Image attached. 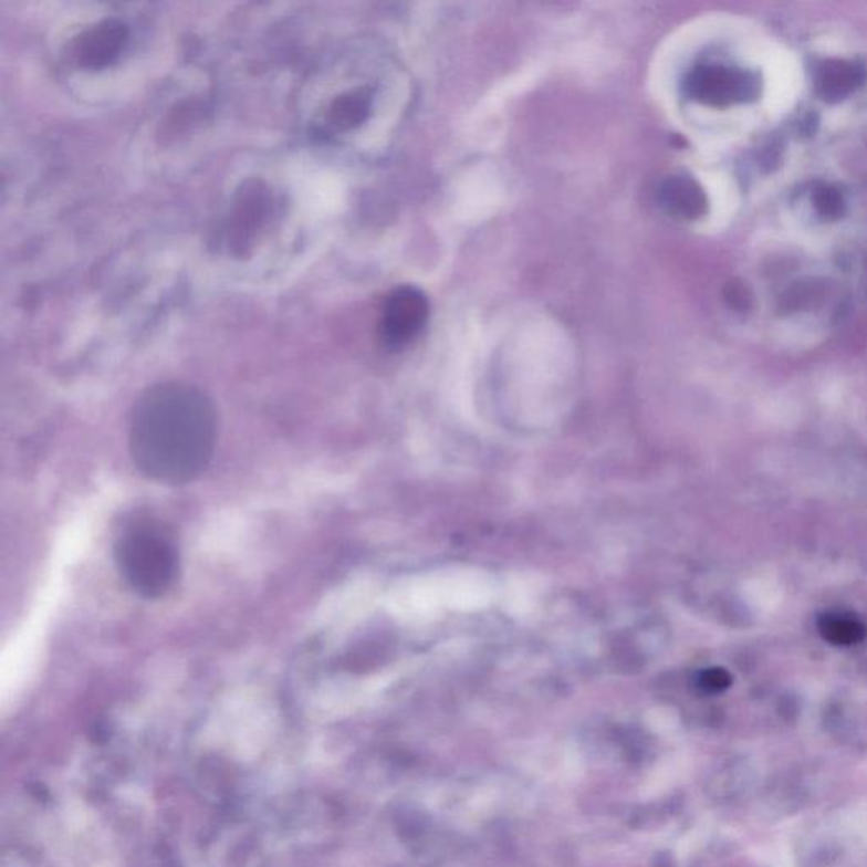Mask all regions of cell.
<instances>
[{
	"label": "cell",
	"mask_w": 867,
	"mask_h": 867,
	"mask_svg": "<svg viewBox=\"0 0 867 867\" xmlns=\"http://www.w3.org/2000/svg\"><path fill=\"white\" fill-rule=\"evenodd\" d=\"M217 441V414L200 388L161 382L146 388L129 420V452L145 477L184 484L209 467Z\"/></svg>",
	"instance_id": "6da1fadb"
},
{
	"label": "cell",
	"mask_w": 867,
	"mask_h": 867,
	"mask_svg": "<svg viewBox=\"0 0 867 867\" xmlns=\"http://www.w3.org/2000/svg\"><path fill=\"white\" fill-rule=\"evenodd\" d=\"M124 582L145 598H159L177 582L180 557L171 535L153 522H134L114 544Z\"/></svg>",
	"instance_id": "7a4b0ae2"
},
{
	"label": "cell",
	"mask_w": 867,
	"mask_h": 867,
	"mask_svg": "<svg viewBox=\"0 0 867 867\" xmlns=\"http://www.w3.org/2000/svg\"><path fill=\"white\" fill-rule=\"evenodd\" d=\"M429 317L427 296L416 286H400L387 299L382 336L390 346H404L417 336Z\"/></svg>",
	"instance_id": "3957f363"
},
{
	"label": "cell",
	"mask_w": 867,
	"mask_h": 867,
	"mask_svg": "<svg viewBox=\"0 0 867 867\" xmlns=\"http://www.w3.org/2000/svg\"><path fill=\"white\" fill-rule=\"evenodd\" d=\"M129 40V30L119 19H104L92 25L75 41V59L80 66L101 70L113 65Z\"/></svg>",
	"instance_id": "277c9868"
},
{
	"label": "cell",
	"mask_w": 867,
	"mask_h": 867,
	"mask_svg": "<svg viewBox=\"0 0 867 867\" xmlns=\"http://www.w3.org/2000/svg\"><path fill=\"white\" fill-rule=\"evenodd\" d=\"M662 206L671 213L681 217L697 216L701 202L700 188L683 177H672L665 181L659 192Z\"/></svg>",
	"instance_id": "5b68a950"
},
{
	"label": "cell",
	"mask_w": 867,
	"mask_h": 867,
	"mask_svg": "<svg viewBox=\"0 0 867 867\" xmlns=\"http://www.w3.org/2000/svg\"><path fill=\"white\" fill-rule=\"evenodd\" d=\"M818 633L832 646L850 647L863 643L867 636L866 626L859 618L846 614H825L818 618Z\"/></svg>",
	"instance_id": "8992f818"
},
{
	"label": "cell",
	"mask_w": 867,
	"mask_h": 867,
	"mask_svg": "<svg viewBox=\"0 0 867 867\" xmlns=\"http://www.w3.org/2000/svg\"><path fill=\"white\" fill-rule=\"evenodd\" d=\"M369 95L366 92H351L341 95L331 107V119L341 129L359 126L368 117Z\"/></svg>",
	"instance_id": "52a82bcc"
},
{
	"label": "cell",
	"mask_w": 867,
	"mask_h": 867,
	"mask_svg": "<svg viewBox=\"0 0 867 867\" xmlns=\"http://www.w3.org/2000/svg\"><path fill=\"white\" fill-rule=\"evenodd\" d=\"M701 687L709 691H722L730 685V676L725 669H709L701 675Z\"/></svg>",
	"instance_id": "ba28073f"
}]
</instances>
